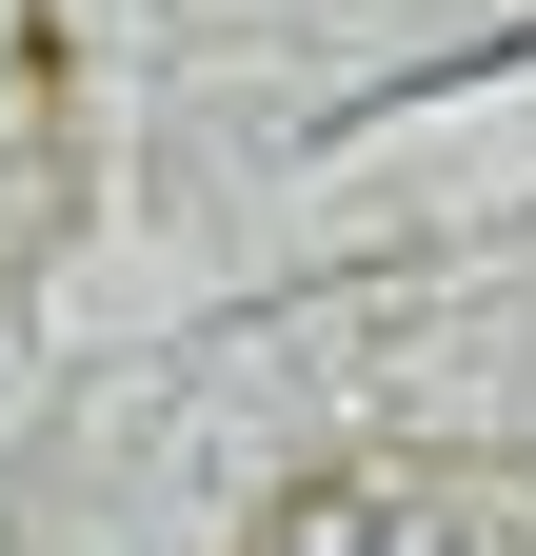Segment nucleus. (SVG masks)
<instances>
[{"mask_svg": "<svg viewBox=\"0 0 536 556\" xmlns=\"http://www.w3.org/2000/svg\"><path fill=\"white\" fill-rule=\"evenodd\" d=\"M279 556H457V517L397 497V477H318V497L279 517Z\"/></svg>", "mask_w": 536, "mask_h": 556, "instance_id": "1", "label": "nucleus"}]
</instances>
